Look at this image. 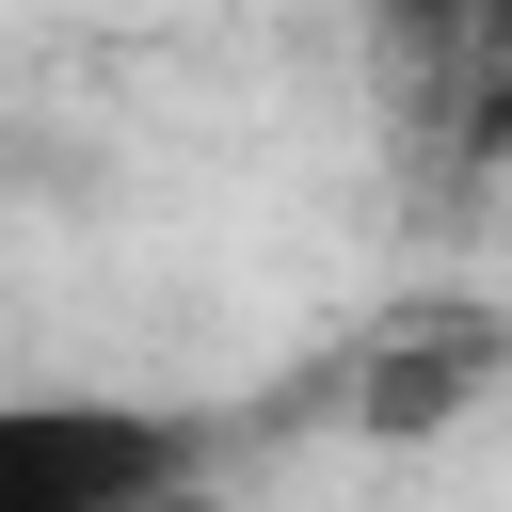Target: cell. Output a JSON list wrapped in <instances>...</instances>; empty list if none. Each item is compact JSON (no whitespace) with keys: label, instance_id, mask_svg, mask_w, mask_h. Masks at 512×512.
Segmentation results:
<instances>
[{"label":"cell","instance_id":"7a4b0ae2","mask_svg":"<svg viewBox=\"0 0 512 512\" xmlns=\"http://www.w3.org/2000/svg\"><path fill=\"white\" fill-rule=\"evenodd\" d=\"M464 368H496V336H464V352H384V384H368V416H400V432H432V416L464 400Z\"/></svg>","mask_w":512,"mask_h":512},{"label":"cell","instance_id":"6da1fadb","mask_svg":"<svg viewBox=\"0 0 512 512\" xmlns=\"http://www.w3.org/2000/svg\"><path fill=\"white\" fill-rule=\"evenodd\" d=\"M192 480L176 416H96V400H32L0 416V512H144Z\"/></svg>","mask_w":512,"mask_h":512}]
</instances>
